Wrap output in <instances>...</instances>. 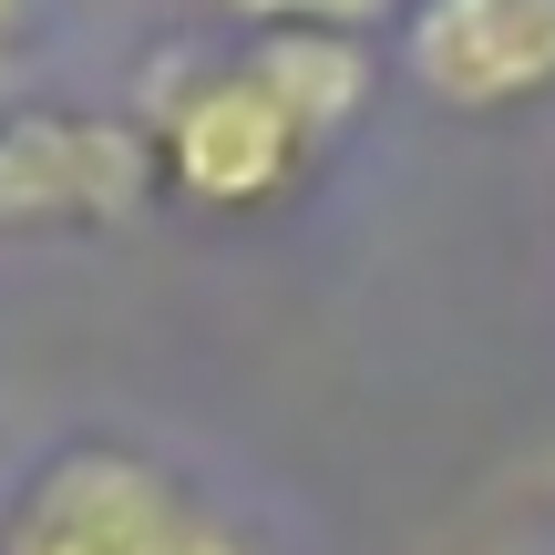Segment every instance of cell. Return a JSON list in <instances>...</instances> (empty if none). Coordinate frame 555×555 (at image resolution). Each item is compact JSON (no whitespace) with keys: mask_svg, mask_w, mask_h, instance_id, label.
<instances>
[{"mask_svg":"<svg viewBox=\"0 0 555 555\" xmlns=\"http://www.w3.org/2000/svg\"><path fill=\"white\" fill-rule=\"evenodd\" d=\"M144 144H155V185L196 217H268L309 185V165L330 144L247 73V52L196 62L176 52V73L144 93Z\"/></svg>","mask_w":555,"mask_h":555,"instance_id":"obj_1","label":"cell"},{"mask_svg":"<svg viewBox=\"0 0 555 555\" xmlns=\"http://www.w3.org/2000/svg\"><path fill=\"white\" fill-rule=\"evenodd\" d=\"M185 494L155 453L134 442H62L0 515V555H176Z\"/></svg>","mask_w":555,"mask_h":555,"instance_id":"obj_2","label":"cell"},{"mask_svg":"<svg viewBox=\"0 0 555 555\" xmlns=\"http://www.w3.org/2000/svg\"><path fill=\"white\" fill-rule=\"evenodd\" d=\"M401 73L442 114H515L555 93V0H401Z\"/></svg>","mask_w":555,"mask_h":555,"instance_id":"obj_4","label":"cell"},{"mask_svg":"<svg viewBox=\"0 0 555 555\" xmlns=\"http://www.w3.org/2000/svg\"><path fill=\"white\" fill-rule=\"evenodd\" d=\"M176 555H258V535H237L227 515H206V504H196V515H185V535H176Z\"/></svg>","mask_w":555,"mask_h":555,"instance_id":"obj_7","label":"cell"},{"mask_svg":"<svg viewBox=\"0 0 555 555\" xmlns=\"http://www.w3.org/2000/svg\"><path fill=\"white\" fill-rule=\"evenodd\" d=\"M41 31V0H0V73L21 62V41Z\"/></svg>","mask_w":555,"mask_h":555,"instance_id":"obj_8","label":"cell"},{"mask_svg":"<svg viewBox=\"0 0 555 555\" xmlns=\"http://www.w3.org/2000/svg\"><path fill=\"white\" fill-rule=\"evenodd\" d=\"M247 73H258L319 144H339L380 93V62H371L360 31H247Z\"/></svg>","mask_w":555,"mask_h":555,"instance_id":"obj_5","label":"cell"},{"mask_svg":"<svg viewBox=\"0 0 555 555\" xmlns=\"http://www.w3.org/2000/svg\"><path fill=\"white\" fill-rule=\"evenodd\" d=\"M217 11L247 21V31H360L371 41L401 0H217Z\"/></svg>","mask_w":555,"mask_h":555,"instance_id":"obj_6","label":"cell"},{"mask_svg":"<svg viewBox=\"0 0 555 555\" xmlns=\"http://www.w3.org/2000/svg\"><path fill=\"white\" fill-rule=\"evenodd\" d=\"M144 206H155L144 124L73 103L0 114V227H134Z\"/></svg>","mask_w":555,"mask_h":555,"instance_id":"obj_3","label":"cell"}]
</instances>
